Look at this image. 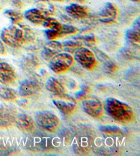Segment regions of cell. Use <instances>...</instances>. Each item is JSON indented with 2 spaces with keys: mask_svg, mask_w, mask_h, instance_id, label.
<instances>
[{
  "mask_svg": "<svg viewBox=\"0 0 140 156\" xmlns=\"http://www.w3.org/2000/svg\"><path fill=\"white\" fill-rule=\"evenodd\" d=\"M46 88L54 95H60L66 94V90L64 86L58 79L50 77L46 83Z\"/></svg>",
  "mask_w": 140,
  "mask_h": 156,
  "instance_id": "obj_16",
  "label": "cell"
},
{
  "mask_svg": "<svg viewBox=\"0 0 140 156\" xmlns=\"http://www.w3.org/2000/svg\"><path fill=\"white\" fill-rule=\"evenodd\" d=\"M53 103L63 114L66 115L71 114L77 108L76 100L72 96L66 94L55 95Z\"/></svg>",
  "mask_w": 140,
  "mask_h": 156,
  "instance_id": "obj_6",
  "label": "cell"
},
{
  "mask_svg": "<svg viewBox=\"0 0 140 156\" xmlns=\"http://www.w3.org/2000/svg\"><path fill=\"white\" fill-rule=\"evenodd\" d=\"M1 39L4 43L12 48H19L25 41V30L16 25L4 28L2 32Z\"/></svg>",
  "mask_w": 140,
  "mask_h": 156,
  "instance_id": "obj_2",
  "label": "cell"
},
{
  "mask_svg": "<svg viewBox=\"0 0 140 156\" xmlns=\"http://www.w3.org/2000/svg\"><path fill=\"white\" fill-rule=\"evenodd\" d=\"M118 10L114 4L108 2L103 6L98 14V20L101 22L110 23L117 18Z\"/></svg>",
  "mask_w": 140,
  "mask_h": 156,
  "instance_id": "obj_10",
  "label": "cell"
},
{
  "mask_svg": "<svg viewBox=\"0 0 140 156\" xmlns=\"http://www.w3.org/2000/svg\"><path fill=\"white\" fill-rule=\"evenodd\" d=\"M35 120L40 128L53 133L60 127V120L54 113L50 111H40L35 114Z\"/></svg>",
  "mask_w": 140,
  "mask_h": 156,
  "instance_id": "obj_3",
  "label": "cell"
},
{
  "mask_svg": "<svg viewBox=\"0 0 140 156\" xmlns=\"http://www.w3.org/2000/svg\"><path fill=\"white\" fill-rule=\"evenodd\" d=\"M0 98L6 101H14L17 100L18 94L15 90L9 87H0Z\"/></svg>",
  "mask_w": 140,
  "mask_h": 156,
  "instance_id": "obj_18",
  "label": "cell"
},
{
  "mask_svg": "<svg viewBox=\"0 0 140 156\" xmlns=\"http://www.w3.org/2000/svg\"><path fill=\"white\" fill-rule=\"evenodd\" d=\"M17 112L15 107L0 103V128H6L15 122Z\"/></svg>",
  "mask_w": 140,
  "mask_h": 156,
  "instance_id": "obj_8",
  "label": "cell"
},
{
  "mask_svg": "<svg viewBox=\"0 0 140 156\" xmlns=\"http://www.w3.org/2000/svg\"><path fill=\"white\" fill-rule=\"evenodd\" d=\"M15 122L17 127L24 132H32L35 129L34 120L28 114H17Z\"/></svg>",
  "mask_w": 140,
  "mask_h": 156,
  "instance_id": "obj_13",
  "label": "cell"
},
{
  "mask_svg": "<svg viewBox=\"0 0 140 156\" xmlns=\"http://www.w3.org/2000/svg\"><path fill=\"white\" fill-rule=\"evenodd\" d=\"M64 50L62 43L53 40L45 45L42 51V56L46 61H49L53 56L60 53Z\"/></svg>",
  "mask_w": 140,
  "mask_h": 156,
  "instance_id": "obj_12",
  "label": "cell"
},
{
  "mask_svg": "<svg viewBox=\"0 0 140 156\" xmlns=\"http://www.w3.org/2000/svg\"><path fill=\"white\" fill-rule=\"evenodd\" d=\"M41 90V87L38 83L34 80H25L21 83L18 89L20 96L23 97L33 96L36 94Z\"/></svg>",
  "mask_w": 140,
  "mask_h": 156,
  "instance_id": "obj_11",
  "label": "cell"
},
{
  "mask_svg": "<svg viewBox=\"0 0 140 156\" xmlns=\"http://www.w3.org/2000/svg\"><path fill=\"white\" fill-rule=\"evenodd\" d=\"M25 17L30 22L37 25L42 24L45 19L46 15L38 9H32L28 10L25 12Z\"/></svg>",
  "mask_w": 140,
  "mask_h": 156,
  "instance_id": "obj_17",
  "label": "cell"
},
{
  "mask_svg": "<svg viewBox=\"0 0 140 156\" xmlns=\"http://www.w3.org/2000/svg\"><path fill=\"white\" fill-rule=\"evenodd\" d=\"M88 92V87H85L84 88H83L82 90L81 91H79V93L77 94L76 97L77 98H79V99H81V98H85L86 95H87Z\"/></svg>",
  "mask_w": 140,
  "mask_h": 156,
  "instance_id": "obj_27",
  "label": "cell"
},
{
  "mask_svg": "<svg viewBox=\"0 0 140 156\" xmlns=\"http://www.w3.org/2000/svg\"><path fill=\"white\" fill-rule=\"evenodd\" d=\"M140 25L139 18H137V20L133 23V28L128 30L126 33V37L129 44L133 45L134 46L139 48V40H140Z\"/></svg>",
  "mask_w": 140,
  "mask_h": 156,
  "instance_id": "obj_15",
  "label": "cell"
},
{
  "mask_svg": "<svg viewBox=\"0 0 140 156\" xmlns=\"http://www.w3.org/2000/svg\"><path fill=\"white\" fill-rule=\"evenodd\" d=\"M77 33V29L74 26L62 24L61 28L60 30V37L69 35V34H75Z\"/></svg>",
  "mask_w": 140,
  "mask_h": 156,
  "instance_id": "obj_23",
  "label": "cell"
},
{
  "mask_svg": "<svg viewBox=\"0 0 140 156\" xmlns=\"http://www.w3.org/2000/svg\"><path fill=\"white\" fill-rule=\"evenodd\" d=\"M53 1H62V0H53Z\"/></svg>",
  "mask_w": 140,
  "mask_h": 156,
  "instance_id": "obj_30",
  "label": "cell"
},
{
  "mask_svg": "<svg viewBox=\"0 0 140 156\" xmlns=\"http://www.w3.org/2000/svg\"><path fill=\"white\" fill-rule=\"evenodd\" d=\"M0 54H2V55L5 54V48L1 41H0Z\"/></svg>",
  "mask_w": 140,
  "mask_h": 156,
  "instance_id": "obj_28",
  "label": "cell"
},
{
  "mask_svg": "<svg viewBox=\"0 0 140 156\" xmlns=\"http://www.w3.org/2000/svg\"><path fill=\"white\" fill-rule=\"evenodd\" d=\"M64 50L69 53H75L78 48L82 47L80 42L74 41H66L62 43Z\"/></svg>",
  "mask_w": 140,
  "mask_h": 156,
  "instance_id": "obj_22",
  "label": "cell"
},
{
  "mask_svg": "<svg viewBox=\"0 0 140 156\" xmlns=\"http://www.w3.org/2000/svg\"><path fill=\"white\" fill-rule=\"evenodd\" d=\"M133 2H139V0H132Z\"/></svg>",
  "mask_w": 140,
  "mask_h": 156,
  "instance_id": "obj_29",
  "label": "cell"
},
{
  "mask_svg": "<svg viewBox=\"0 0 140 156\" xmlns=\"http://www.w3.org/2000/svg\"><path fill=\"white\" fill-rule=\"evenodd\" d=\"M99 130L107 136H119L122 133V130L115 126H101L99 127Z\"/></svg>",
  "mask_w": 140,
  "mask_h": 156,
  "instance_id": "obj_20",
  "label": "cell"
},
{
  "mask_svg": "<svg viewBox=\"0 0 140 156\" xmlns=\"http://www.w3.org/2000/svg\"><path fill=\"white\" fill-rule=\"evenodd\" d=\"M45 34L47 38L50 40V41H53V40H55L60 37V32L56 30L47 29V30H45Z\"/></svg>",
  "mask_w": 140,
  "mask_h": 156,
  "instance_id": "obj_26",
  "label": "cell"
},
{
  "mask_svg": "<svg viewBox=\"0 0 140 156\" xmlns=\"http://www.w3.org/2000/svg\"><path fill=\"white\" fill-rule=\"evenodd\" d=\"M17 74L15 69L10 64L0 62V83L4 85H10L15 81Z\"/></svg>",
  "mask_w": 140,
  "mask_h": 156,
  "instance_id": "obj_9",
  "label": "cell"
},
{
  "mask_svg": "<svg viewBox=\"0 0 140 156\" xmlns=\"http://www.w3.org/2000/svg\"><path fill=\"white\" fill-rule=\"evenodd\" d=\"M42 25L47 29L56 30L60 32L62 23H60L57 20H55L54 18L47 17L44 21V22H43Z\"/></svg>",
  "mask_w": 140,
  "mask_h": 156,
  "instance_id": "obj_21",
  "label": "cell"
},
{
  "mask_svg": "<svg viewBox=\"0 0 140 156\" xmlns=\"http://www.w3.org/2000/svg\"><path fill=\"white\" fill-rule=\"evenodd\" d=\"M66 11L70 17L76 20H82L88 16L87 9L77 4H72L66 6Z\"/></svg>",
  "mask_w": 140,
  "mask_h": 156,
  "instance_id": "obj_14",
  "label": "cell"
},
{
  "mask_svg": "<svg viewBox=\"0 0 140 156\" xmlns=\"http://www.w3.org/2000/svg\"><path fill=\"white\" fill-rule=\"evenodd\" d=\"M83 109L86 114L94 118H101L103 114V105L97 98H85L82 101Z\"/></svg>",
  "mask_w": 140,
  "mask_h": 156,
  "instance_id": "obj_7",
  "label": "cell"
},
{
  "mask_svg": "<svg viewBox=\"0 0 140 156\" xmlns=\"http://www.w3.org/2000/svg\"><path fill=\"white\" fill-rule=\"evenodd\" d=\"M5 15H6L13 23H18L23 20V15L21 12L12 10H8L5 12Z\"/></svg>",
  "mask_w": 140,
  "mask_h": 156,
  "instance_id": "obj_24",
  "label": "cell"
},
{
  "mask_svg": "<svg viewBox=\"0 0 140 156\" xmlns=\"http://www.w3.org/2000/svg\"><path fill=\"white\" fill-rule=\"evenodd\" d=\"M75 59L71 55L67 52H60L49 60V68L56 74H62L71 68Z\"/></svg>",
  "mask_w": 140,
  "mask_h": 156,
  "instance_id": "obj_4",
  "label": "cell"
},
{
  "mask_svg": "<svg viewBox=\"0 0 140 156\" xmlns=\"http://www.w3.org/2000/svg\"><path fill=\"white\" fill-rule=\"evenodd\" d=\"M105 109L110 117L118 122H131L134 120L135 113L133 109L128 105L116 98H107Z\"/></svg>",
  "mask_w": 140,
  "mask_h": 156,
  "instance_id": "obj_1",
  "label": "cell"
},
{
  "mask_svg": "<svg viewBox=\"0 0 140 156\" xmlns=\"http://www.w3.org/2000/svg\"><path fill=\"white\" fill-rule=\"evenodd\" d=\"M38 9L44 14L47 15H52L55 12V7L53 5L47 0H41L37 3Z\"/></svg>",
  "mask_w": 140,
  "mask_h": 156,
  "instance_id": "obj_19",
  "label": "cell"
},
{
  "mask_svg": "<svg viewBox=\"0 0 140 156\" xmlns=\"http://www.w3.org/2000/svg\"><path fill=\"white\" fill-rule=\"evenodd\" d=\"M74 55L75 60L88 70H92L97 64L95 54L88 48L80 47L75 51Z\"/></svg>",
  "mask_w": 140,
  "mask_h": 156,
  "instance_id": "obj_5",
  "label": "cell"
},
{
  "mask_svg": "<svg viewBox=\"0 0 140 156\" xmlns=\"http://www.w3.org/2000/svg\"><path fill=\"white\" fill-rule=\"evenodd\" d=\"M105 70L106 72L109 74H114L115 72H116L118 67L114 61H106L105 64L104 66Z\"/></svg>",
  "mask_w": 140,
  "mask_h": 156,
  "instance_id": "obj_25",
  "label": "cell"
}]
</instances>
